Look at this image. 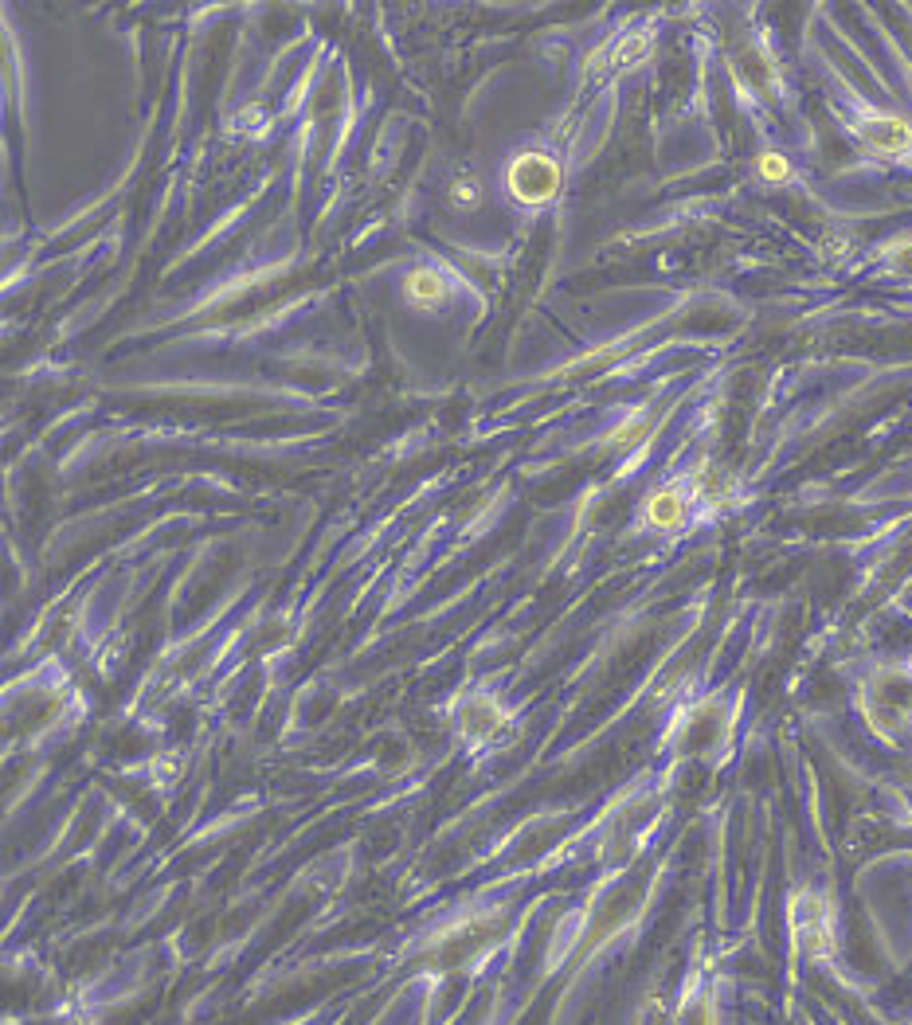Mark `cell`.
<instances>
[{"label":"cell","mask_w":912,"mask_h":1025,"mask_svg":"<svg viewBox=\"0 0 912 1025\" xmlns=\"http://www.w3.org/2000/svg\"><path fill=\"white\" fill-rule=\"evenodd\" d=\"M858 134L873 153L901 157L912 149V126L904 118H870V121H861Z\"/></svg>","instance_id":"3957f363"},{"label":"cell","mask_w":912,"mask_h":1025,"mask_svg":"<svg viewBox=\"0 0 912 1025\" xmlns=\"http://www.w3.org/2000/svg\"><path fill=\"white\" fill-rule=\"evenodd\" d=\"M686 521V498L678 490H658L646 501V525L650 528H678Z\"/></svg>","instance_id":"277c9868"},{"label":"cell","mask_w":912,"mask_h":1025,"mask_svg":"<svg viewBox=\"0 0 912 1025\" xmlns=\"http://www.w3.org/2000/svg\"><path fill=\"white\" fill-rule=\"evenodd\" d=\"M404 293L415 306H431L447 293V282H443V275H435V270H415V275H407Z\"/></svg>","instance_id":"5b68a950"},{"label":"cell","mask_w":912,"mask_h":1025,"mask_svg":"<svg viewBox=\"0 0 912 1025\" xmlns=\"http://www.w3.org/2000/svg\"><path fill=\"white\" fill-rule=\"evenodd\" d=\"M646 431H650V423H646V419H635V423H627V427L619 431V442H623V447H630V442H643Z\"/></svg>","instance_id":"9c48e42d"},{"label":"cell","mask_w":912,"mask_h":1025,"mask_svg":"<svg viewBox=\"0 0 912 1025\" xmlns=\"http://www.w3.org/2000/svg\"><path fill=\"white\" fill-rule=\"evenodd\" d=\"M756 173L764 177L767 184H784L787 177H792V164H787L784 153H764L756 161Z\"/></svg>","instance_id":"8992f818"},{"label":"cell","mask_w":912,"mask_h":1025,"mask_svg":"<svg viewBox=\"0 0 912 1025\" xmlns=\"http://www.w3.org/2000/svg\"><path fill=\"white\" fill-rule=\"evenodd\" d=\"M646 52H650V35H627V40H623V44L615 47V63L630 67V63H638Z\"/></svg>","instance_id":"52a82bcc"},{"label":"cell","mask_w":912,"mask_h":1025,"mask_svg":"<svg viewBox=\"0 0 912 1025\" xmlns=\"http://www.w3.org/2000/svg\"><path fill=\"white\" fill-rule=\"evenodd\" d=\"M893 270H912V243H901V247H893Z\"/></svg>","instance_id":"30bf717a"},{"label":"cell","mask_w":912,"mask_h":1025,"mask_svg":"<svg viewBox=\"0 0 912 1025\" xmlns=\"http://www.w3.org/2000/svg\"><path fill=\"white\" fill-rule=\"evenodd\" d=\"M795 936L807 955H827L835 936H830V908L818 896H799L795 900Z\"/></svg>","instance_id":"7a4b0ae2"},{"label":"cell","mask_w":912,"mask_h":1025,"mask_svg":"<svg viewBox=\"0 0 912 1025\" xmlns=\"http://www.w3.org/2000/svg\"><path fill=\"white\" fill-rule=\"evenodd\" d=\"M482 200V189L466 177V181H455V204H478Z\"/></svg>","instance_id":"ba28073f"},{"label":"cell","mask_w":912,"mask_h":1025,"mask_svg":"<svg viewBox=\"0 0 912 1025\" xmlns=\"http://www.w3.org/2000/svg\"><path fill=\"white\" fill-rule=\"evenodd\" d=\"M560 189V169L544 153H521L509 164V192L526 204H544Z\"/></svg>","instance_id":"6da1fadb"}]
</instances>
